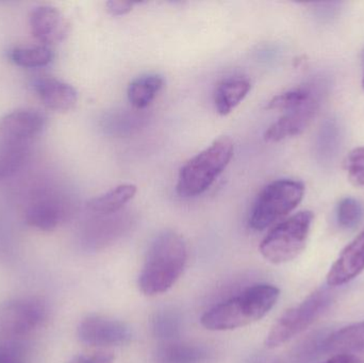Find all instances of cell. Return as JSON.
Masks as SVG:
<instances>
[{"mask_svg": "<svg viewBox=\"0 0 364 363\" xmlns=\"http://www.w3.org/2000/svg\"><path fill=\"white\" fill-rule=\"evenodd\" d=\"M188 260V249L181 234L164 232L149 246L139 275V288L145 296L166 293L181 278Z\"/></svg>", "mask_w": 364, "mask_h": 363, "instance_id": "6da1fadb", "label": "cell"}, {"mask_svg": "<svg viewBox=\"0 0 364 363\" xmlns=\"http://www.w3.org/2000/svg\"><path fill=\"white\" fill-rule=\"evenodd\" d=\"M279 296L280 290L275 286H254L207 311L201 317V325L211 332L245 327L264 318L277 304Z\"/></svg>", "mask_w": 364, "mask_h": 363, "instance_id": "7a4b0ae2", "label": "cell"}, {"mask_svg": "<svg viewBox=\"0 0 364 363\" xmlns=\"http://www.w3.org/2000/svg\"><path fill=\"white\" fill-rule=\"evenodd\" d=\"M235 144L228 136H220L205 151L188 160L179 172L177 193L195 197L207 191L230 163Z\"/></svg>", "mask_w": 364, "mask_h": 363, "instance_id": "3957f363", "label": "cell"}, {"mask_svg": "<svg viewBox=\"0 0 364 363\" xmlns=\"http://www.w3.org/2000/svg\"><path fill=\"white\" fill-rule=\"evenodd\" d=\"M314 217L311 211H301L275 226L259 247L263 258L282 264L299 257L307 244Z\"/></svg>", "mask_w": 364, "mask_h": 363, "instance_id": "277c9868", "label": "cell"}, {"mask_svg": "<svg viewBox=\"0 0 364 363\" xmlns=\"http://www.w3.org/2000/svg\"><path fill=\"white\" fill-rule=\"evenodd\" d=\"M305 185L292 179H279L267 185L252 206L250 226L263 230L292 212L303 200Z\"/></svg>", "mask_w": 364, "mask_h": 363, "instance_id": "5b68a950", "label": "cell"}, {"mask_svg": "<svg viewBox=\"0 0 364 363\" xmlns=\"http://www.w3.org/2000/svg\"><path fill=\"white\" fill-rule=\"evenodd\" d=\"M335 294L331 290L318 289L297 306L287 310L267 335L265 345L276 349L286 345L311 326L333 304Z\"/></svg>", "mask_w": 364, "mask_h": 363, "instance_id": "8992f818", "label": "cell"}, {"mask_svg": "<svg viewBox=\"0 0 364 363\" xmlns=\"http://www.w3.org/2000/svg\"><path fill=\"white\" fill-rule=\"evenodd\" d=\"M47 318L44 303L33 298H14L0 304V337L16 339L40 327Z\"/></svg>", "mask_w": 364, "mask_h": 363, "instance_id": "52a82bcc", "label": "cell"}, {"mask_svg": "<svg viewBox=\"0 0 364 363\" xmlns=\"http://www.w3.org/2000/svg\"><path fill=\"white\" fill-rule=\"evenodd\" d=\"M79 340L95 347H122L132 339L129 326L119 320L102 315L85 318L77 328Z\"/></svg>", "mask_w": 364, "mask_h": 363, "instance_id": "ba28073f", "label": "cell"}, {"mask_svg": "<svg viewBox=\"0 0 364 363\" xmlns=\"http://www.w3.org/2000/svg\"><path fill=\"white\" fill-rule=\"evenodd\" d=\"M32 36L46 45L58 44L68 38L70 25L65 15L51 6H38L29 16Z\"/></svg>", "mask_w": 364, "mask_h": 363, "instance_id": "9c48e42d", "label": "cell"}, {"mask_svg": "<svg viewBox=\"0 0 364 363\" xmlns=\"http://www.w3.org/2000/svg\"><path fill=\"white\" fill-rule=\"evenodd\" d=\"M45 114L33 109H18L0 119V139L30 142L46 127Z\"/></svg>", "mask_w": 364, "mask_h": 363, "instance_id": "30bf717a", "label": "cell"}, {"mask_svg": "<svg viewBox=\"0 0 364 363\" xmlns=\"http://www.w3.org/2000/svg\"><path fill=\"white\" fill-rule=\"evenodd\" d=\"M364 271V230L340 254L327 274L329 287H340L356 278Z\"/></svg>", "mask_w": 364, "mask_h": 363, "instance_id": "8fae6325", "label": "cell"}, {"mask_svg": "<svg viewBox=\"0 0 364 363\" xmlns=\"http://www.w3.org/2000/svg\"><path fill=\"white\" fill-rule=\"evenodd\" d=\"M68 215V204L59 196L46 195L34 200L26 209L28 225L42 232H53Z\"/></svg>", "mask_w": 364, "mask_h": 363, "instance_id": "7c38bea8", "label": "cell"}, {"mask_svg": "<svg viewBox=\"0 0 364 363\" xmlns=\"http://www.w3.org/2000/svg\"><path fill=\"white\" fill-rule=\"evenodd\" d=\"M321 99L314 100L301 108L284 112L275 123L272 124L264 134L269 142H279L292 136H299L305 131L311 124L320 109Z\"/></svg>", "mask_w": 364, "mask_h": 363, "instance_id": "4fadbf2b", "label": "cell"}, {"mask_svg": "<svg viewBox=\"0 0 364 363\" xmlns=\"http://www.w3.org/2000/svg\"><path fill=\"white\" fill-rule=\"evenodd\" d=\"M32 87L44 106L57 112L73 110L78 102L76 89L59 79L42 77L36 79Z\"/></svg>", "mask_w": 364, "mask_h": 363, "instance_id": "5bb4252c", "label": "cell"}, {"mask_svg": "<svg viewBox=\"0 0 364 363\" xmlns=\"http://www.w3.org/2000/svg\"><path fill=\"white\" fill-rule=\"evenodd\" d=\"M250 81L246 77L233 76L224 79L216 87L214 104L220 115L232 112L250 93Z\"/></svg>", "mask_w": 364, "mask_h": 363, "instance_id": "9a60e30c", "label": "cell"}, {"mask_svg": "<svg viewBox=\"0 0 364 363\" xmlns=\"http://www.w3.org/2000/svg\"><path fill=\"white\" fill-rule=\"evenodd\" d=\"M343 143V128L337 119H327L321 126L316 141V153L320 163L331 166L339 156Z\"/></svg>", "mask_w": 364, "mask_h": 363, "instance_id": "2e32d148", "label": "cell"}, {"mask_svg": "<svg viewBox=\"0 0 364 363\" xmlns=\"http://www.w3.org/2000/svg\"><path fill=\"white\" fill-rule=\"evenodd\" d=\"M30 142L0 139V181L16 174L27 162Z\"/></svg>", "mask_w": 364, "mask_h": 363, "instance_id": "e0dca14e", "label": "cell"}, {"mask_svg": "<svg viewBox=\"0 0 364 363\" xmlns=\"http://www.w3.org/2000/svg\"><path fill=\"white\" fill-rule=\"evenodd\" d=\"M136 194V187L132 183L117 185L102 195L97 196L87 202L92 212L100 215H110L119 212Z\"/></svg>", "mask_w": 364, "mask_h": 363, "instance_id": "ac0fdd59", "label": "cell"}, {"mask_svg": "<svg viewBox=\"0 0 364 363\" xmlns=\"http://www.w3.org/2000/svg\"><path fill=\"white\" fill-rule=\"evenodd\" d=\"M324 349L338 354L364 351V321L333 332L325 340Z\"/></svg>", "mask_w": 364, "mask_h": 363, "instance_id": "d6986e66", "label": "cell"}, {"mask_svg": "<svg viewBox=\"0 0 364 363\" xmlns=\"http://www.w3.org/2000/svg\"><path fill=\"white\" fill-rule=\"evenodd\" d=\"M164 87V79L160 75H143L134 79L128 87V100L134 108L142 110L155 100Z\"/></svg>", "mask_w": 364, "mask_h": 363, "instance_id": "ffe728a7", "label": "cell"}, {"mask_svg": "<svg viewBox=\"0 0 364 363\" xmlns=\"http://www.w3.org/2000/svg\"><path fill=\"white\" fill-rule=\"evenodd\" d=\"M320 90L318 87H297V89L290 90L284 92L279 95L274 96L267 104V110H277L282 112H288V111L294 110V109L301 108L314 100L321 99Z\"/></svg>", "mask_w": 364, "mask_h": 363, "instance_id": "44dd1931", "label": "cell"}, {"mask_svg": "<svg viewBox=\"0 0 364 363\" xmlns=\"http://www.w3.org/2000/svg\"><path fill=\"white\" fill-rule=\"evenodd\" d=\"M122 224L112 219H98L90 222L82 232V243L87 249L104 247L121 232Z\"/></svg>", "mask_w": 364, "mask_h": 363, "instance_id": "7402d4cb", "label": "cell"}, {"mask_svg": "<svg viewBox=\"0 0 364 363\" xmlns=\"http://www.w3.org/2000/svg\"><path fill=\"white\" fill-rule=\"evenodd\" d=\"M158 363H203L207 353L201 347L186 343H168L157 351Z\"/></svg>", "mask_w": 364, "mask_h": 363, "instance_id": "603a6c76", "label": "cell"}, {"mask_svg": "<svg viewBox=\"0 0 364 363\" xmlns=\"http://www.w3.org/2000/svg\"><path fill=\"white\" fill-rule=\"evenodd\" d=\"M9 58L15 65L23 68H38L48 65L53 53L48 46H19L9 51Z\"/></svg>", "mask_w": 364, "mask_h": 363, "instance_id": "cb8c5ba5", "label": "cell"}, {"mask_svg": "<svg viewBox=\"0 0 364 363\" xmlns=\"http://www.w3.org/2000/svg\"><path fill=\"white\" fill-rule=\"evenodd\" d=\"M363 204L356 198L346 197L340 200L337 207V222L343 229H353L363 221Z\"/></svg>", "mask_w": 364, "mask_h": 363, "instance_id": "d4e9b609", "label": "cell"}, {"mask_svg": "<svg viewBox=\"0 0 364 363\" xmlns=\"http://www.w3.org/2000/svg\"><path fill=\"white\" fill-rule=\"evenodd\" d=\"M346 164L350 183L356 187H364V146L353 149Z\"/></svg>", "mask_w": 364, "mask_h": 363, "instance_id": "484cf974", "label": "cell"}, {"mask_svg": "<svg viewBox=\"0 0 364 363\" xmlns=\"http://www.w3.org/2000/svg\"><path fill=\"white\" fill-rule=\"evenodd\" d=\"M0 363H27L17 347L6 343H0Z\"/></svg>", "mask_w": 364, "mask_h": 363, "instance_id": "4316f807", "label": "cell"}, {"mask_svg": "<svg viewBox=\"0 0 364 363\" xmlns=\"http://www.w3.org/2000/svg\"><path fill=\"white\" fill-rule=\"evenodd\" d=\"M114 356L111 353L83 354L73 357L68 363H113Z\"/></svg>", "mask_w": 364, "mask_h": 363, "instance_id": "83f0119b", "label": "cell"}, {"mask_svg": "<svg viewBox=\"0 0 364 363\" xmlns=\"http://www.w3.org/2000/svg\"><path fill=\"white\" fill-rule=\"evenodd\" d=\"M134 6V2L122 1V0H111L106 4L107 11L112 16H123V15L128 14Z\"/></svg>", "mask_w": 364, "mask_h": 363, "instance_id": "f1b7e54d", "label": "cell"}, {"mask_svg": "<svg viewBox=\"0 0 364 363\" xmlns=\"http://www.w3.org/2000/svg\"><path fill=\"white\" fill-rule=\"evenodd\" d=\"M322 363H364V358L355 354H337Z\"/></svg>", "mask_w": 364, "mask_h": 363, "instance_id": "f546056e", "label": "cell"}, {"mask_svg": "<svg viewBox=\"0 0 364 363\" xmlns=\"http://www.w3.org/2000/svg\"><path fill=\"white\" fill-rule=\"evenodd\" d=\"M363 87H364V76H363Z\"/></svg>", "mask_w": 364, "mask_h": 363, "instance_id": "4dcf8cb0", "label": "cell"}]
</instances>
